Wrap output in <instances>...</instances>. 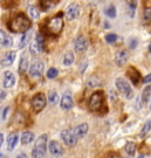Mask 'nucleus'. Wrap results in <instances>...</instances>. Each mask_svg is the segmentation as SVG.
Wrapping results in <instances>:
<instances>
[{"label":"nucleus","mask_w":151,"mask_h":158,"mask_svg":"<svg viewBox=\"0 0 151 158\" xmlns=\"http://www.w3.org/2000/svg\"><path fill=\"white\" fill-rule=\"evenodd\" d=\"M31 26H32L31 20L23 13H19L17 17L13 18L8 23V28L13 33H25L31 29Z\"/></svg>","instance_id":"obj_1"},{"label":"nucleus","mask_w":151,"mask_h":158,"mask_svg":"<svg viewBox=\"0 0 151 158\" xmlns=\"http://www.w3.org/2000/svg\"><path fill=\"white\" fill-rule=\"evenodd\" d=\"M47 141H48V136L46 134L38 137V139L34 144L33 150H32V157L42 158L45 156L46 151H47Z\"/></svg>","instance_id":"obj_2"},{"label":"nucleus","mask_w":151,"mask_h":158,"mask_svg":"<svg viewBox=\"0 0 151 158\" xmlns=\"http://www.w3.org/2000/svg\"><path fill=\"white\" fill-rule=\"evenodd\" d=\"M62 27H63V20L60 17L52 18L46 25V33L50 36H56L61 33Z\"/></svg>","instance_id":"obj_3"},{"label":"nucleus","mask_w":151,"mask_h":158,"mask_svg":"<svg viewBox=\"0 0 151 158\" xmlns=\"http://www.w3.org/2000/svg\"><path fill=\"white\" fill-rule=\"evenodd\" d=\"M115 85H116V88L118 89V91L122 94V95L128 98V100H131L134 97V91L131 89V85L128 81H125L122 77H117L116 81H115Z\"/></svg>","instance_id":"obj_4"},{"label":"nucleus","mask_w":151,"mask_h":158,"mask_svg":"<svg viewBox=\"0 0 151 158\" xmlns=\"http://www.w3.org/2000/svg\"><path fill=\"white\" fill-rule=\"evenodd\" d=\"M47 104V97L44 93H38L32 98V108L35 113H40Z\"/></svg>","instance_id":"obj_5"},{"label":"nucleus","mask_w":151,"mask_h":158,"mask_svg":"<svg viewBox=\"0 0 151 158\" xmlns=\"http://www.w3.org/2000/svg\"><path fill=\"white\" fill-rule=\"evenodd\" d=\"M103 100H104V95L102 91H95L93 95L90 96L89 100V109L93 111H97L100 110L102 104H103Z\"/></svg>","instance_id":"obj_6"},{"label":"nucleus","mask_w":151,"mask_h":158,"mask_svg":"<svg viewBox=\"0 0 151 158\" xmlns=\"http://www.w3.org/2000/svg\"><path fill=\"white\" fill-rule=\"evenodd\" d=\"M61 139L67 147H75L78 142V137L75 136L73 129L63 130L61 132Z\"/></svg>","instance_id":"obj_7"},{"label":"nucleus","mask_w":151,"mask_h":158,"mask_svg":"<svg viewBox=\"0 0 151 158\" xmlns=\"http://www.w3.org/2000/svg\"><path fill=\"white\" fill-rule=\"evenodd\" d=\"M45 69V64L42 61H35L29 67V75L32 77H40Z\"/></svg>","instance_id":"obj_8"},{"label":"nucleus","mask_w":151,"mask_h":158,"mask_svg":"<svg viewBox=\"0 0 151 158\" xmlns=\"http://www.w3.org/2000/svg\"><path fill=\"white\" fill-rule=\"evenodd\" d=\"M78 15H80V6L75 2L70 4L66 10V19L68 21H72V20L78 19Z\"/></svg>","instance_id":"obj_9"},{"label":"nucleus","mask_w":151,"mask_h":158,"mask_svg":"<svg viewBox=\"0 0 151 158\" xmlns=\"http://www.w3.org/2000/svg\"><path fill=\"white\" fill-rule=\"evenodd\" d=\"M48 149H49V152L52 153V156H54L56 158L62 157L65 153V150L61 147V144L56 141H50L48 144Z\"/></svg>","instance_id":"obj_10"},{"label":"nucleus","mask_w":151,"mask_h":158,"mask_svg":"<svg viewBox=\"0 0 151 158\" xmlns=\"http://www.w3.org/2000/svg\"><path fill=\"white\" fill-rule=\"evenodd\" d=\"M74 48L78 53H83L88 48V41L84 38L83 35H78L75 42H74Z\"/></svg>","instance_id":"obj_11"},{"label":"nucleus","mask_w":151,"mask_h":158,"mask_svg":"<svg viewBox=\"0 0 151 158\" xmlns=\"http://www.w3.org/2000/svg\"><path fill=\"white\" fill-rule=\"evenodd\" d=\"M73 97H72V94L67 91V93H65L63 95H62L61 100H60V106L63 110H70L72 108H73Z\"/></svg>","instance_id":"obj_12"},{"label":"nucleus","mask_w":151,"mask_h":158,"mask_svg":"<svg viewBox=\"0 0 151 158\" xmlns=\"http://www.w3.org/2000/svg\"><path fill=\"white\" fill-rule=\"evenodd\" d=\"M128 60H129V52L127 49H121L115 55V62L120 67L124 66L125 63L128 62Z\"/></svg>","instance_id":"obj_13"},{"label":"nucleus","mask_w":151,"mask_h":158,"mask_svg":"<svg viewBox=\"0 0 151 158\" xmlns=\"http://www.w3.org/2000/svg\"><path fill=\"white\" fill-rule=\"evenodd\" d=\"M15 56H17V53L14 51L7 52L5 55H4V57L1 59V66H2V67H8V66H11L12 63L14 62Z\"/></svg>","instance_id":"obj_14"},{"label":"nucleus","mask_w":151,"mask_h":158,"mask_svg":"<svg viewBox=\"0 0 151 158\" xmlns=\"http://www.w3.org/2000/svg\"><path fill=\"white\" fill-rule=\"evenodd\" d=\"M88 129H89L88 124L87 123H82V124H78V127H75L73 130L75 136L78 137V139H81V138H83L84 136L88 134Z\"/></svg>","instance_id":"obj_15"},{"label":"nucleus","mask_w":151,"mask_h":158,"mask_svg":"<svg viewBox=\"0 0 151 158\" xmlns=\"http://www.w3.org/2000/svg\"><path fill=\"white\" fill-rule=\"evenodd\" d=\"M0 46H2L5 48L13 46V39L2 29H0Z\"/></svg>","instance_id":"obj_16"},{"label":"nucleus","mask_w":151,"mask_h":158,"mask_svg":"<svg viewBox=\"0 0 151 158\" xmlns=\"http://www.w3.org/2000/svg\"><path fill=\"white\" fill-rule=\"evenodd\" d=\"M2 85L6 89H10L13 85H15V76L12 72H6L5 75H4V82Z\"/></svg>","instance_id":"obj_17"},{"label":"nucleus","mask_w":151,"mask_h":158,"mask_svg":"<svg viewBox=\"0 0 151 158\" xmlns=\"http://www.w3.org/2000/svg\"><path fill=\"white\" fill-rule=\"evenodd\" d=\"M18 142H19V134L18 132H12L7 137V148L10 151H13L17 147Z\"/></svg>","instance_id":"obj_18"},{"label":"nucleus","mask_w":151,"mask_h":158,"mask_svg":"<svg viewBox=\"0 0 151 158\" xmlns=\"http://www.w3.org/2000/svg\"><path fill=\"white\" fill-rule=\"evenodd\" d=\"M32 35H33V32H32L31 29L23 34V36L20 38V41H19V46H18L19 49H23L26 46H28V44H29L31 40H32Z\"/></svg>","instance_id":"obj_19"},{"label":"nucleus","mask_w":151,"mask_h":158,"mask_svg":"<svg viewBox=\"0 0 151 158\" xmlns=\"http://www.w3.org/2000/svg\"><path fill=\"white\" fill-rule=\"evenodd\" d=\"M60 0H40V8L42 11H48L50 8H53L56 4H59Z\"/></svg>","instance_id":"obj_20"},{"label":"nucleus","mask_w":151,"mask_h":158,"mask_svg":"<svg viewBox=\"0 0 151 158\" xmlns=\"http://www.w3.org/2000/svg\"><path fill=\"white\" fill-rule=\"evenodd\" d=\"M128 75H129V77L131 79V81H132V83H134V85H140L141 75L134 67H131V68H129L128 69Z\"/></svg>","instance_id":"obj_21"},{"label":"nucleus","mask_w":151,"mask_h":158,"mask_svg":"<svg viewBox=\"0 0 151 158\" xmlns=\"http://www.w3.org/2000/svg\"><path fill=\"white\" fill-rule=\"evenodd\" d=\"M27 69H28V57H27V54L25 53L23 56H21V59H20L18 70H19L20 74H25L27 72Z\"/></svg>","instance_id":"obj_22"},{"label":"nucleus","mask_w":151,"mask_h":158,"mask_svg":"<svg viewBox=\"0 0 151 158\" xmlns=\"http://www.w3.org/2000/svg\"><path fill=\"white\" fill-rule=\"evenodd\" d=\"M34 138H35V136H34V134L32 131H25L23 135H21V143L25 144V145L31 144L34 141Z\"/></svg>","instance_id":"obj_23"},{"label":"nucleus","mask_w":151,"mask_h":158,"mask_svg":"<svg viewBox=\"0 0 151 158\" xmlns=\"http://www.w3.org/2000/svg\"><path fill=\"white\" fill-rule=\"evenodd\" d=\"M127 5H128L127 12H128L129 17L134 18L135 10H136V7H137V0H127Z\"/></svg>","instance_id":"obj_24"},{"label":"nucleus","mask_w":151,"mask_h":158,"mask_svg":"<svg viewBox=\"0 0 151 158\" xmlns=\"http://www.w3.org/2000/svg\"><path fill=\"white\" fill-rule=\"evenodd\" d=\"M74 54L72 52H67L66 54H65V56H63V60H62V63H63V66H66V67H69V66H72L74 62Z\"/></svg>","instance_id":"obj_25"},{"label":"nucleus","mask_w":151,"mask_h":158,"mask_svg":"<svg viewBox=\"0 0 151 158\" xmlns=\"http://www.w3.org/2000/svg\"><path fill=\"white\" fill-rule=\"evenodd\" d=\"M35 42H36V45H38V47H39L40 52L45 51V36H44L41 33H39L36 36H35Z\"/></svg>","instance_id":"obj_26"},{"label":"nucleus","mask_w":151,"mask_h":158,"mask_svg":"<svg viewBox=\"0 0 151 158\" xmlns=\"http://www.w3.org/2000/svg\"><path fill=\"white\" fill-rule=\"evenodd\" d=\"M124 150H125V152L128 153L129 156H134L135 152H136V144L134 142H128L125 144V147H124Z\"/></svg>","instance_id":"obj_27"},{"label":"nucleus","mask_w":151,"mask_h":158,"mask_svg":"<svg viewBox=\"0 0 151 158\" xmlns=\"http://www.w3.org/2000/svg\"><path fill=\"white\" fill-rule=\"evenodd\" d=\"M28 14L32 19H39L40 17V12L39 8L36 6H29L28 7Z\"/></svg>","instance_id":"obj_28"},{"label":"nucleus","mask_w":151,"mask_h":158,"mask_svg":"<svg viewBox=\"0 0 151 158\" xmlns=\"http://www.w3.org/2000/svg\"><path fill=\"white\" fill-rule=\"evenodd\" d=\"M150 97H151V85H148L146 88H144V90L142 93V102L143 103L149 102Z\"/></svg>","instance_id":"obj_29"},{"label":"nucleus","mask_w":151,"mask_h":158,"mask_svg":"<svg viewBox=\"0 0 151 158\" xmlns=\"http://www.w3.org/2000/svg\"><path fill=\"white\" fill-rule=\"evenodd\" d=\"M59 94L54 90H50L48 93V102H49L50 104H56L57 102H59Z\"/></svg>","instance_id":"obj_30"},{"label":"nucleus","mask_w":151,"mask_h":158,"mask_svg":"<svg viewBox=\"0 0 151 158\" xmlns=\"http://www.w3.org/2000/svg\"><path fill=\"white\" fill-rule=\"evenodd\" d=\"M150 130H151V119H149V121L145 122V124L143 125V128H142V130H141L140 132V136L141 137H144Z\"/></svg>","instance_id":"obj_31"},{"label":"nucleus","mask_w":151,"mask_h":158,"mask_svg":"<svg viewBox=\"0 0 151 158\" xmlns=\"http://www.w3.org/2000/svg\"><path fill=\"white\" fill-rule=\"evenodd\" d=\"M104 14H106L108 18H116V8L114 7V6H109L108 8H106V11H104Z\"/></svg>","instance_id":"obj_32"},{"label":"nucleus","mask_w":151,"mask_h":158,"mask_svg":"<svg viewBox=\"0 0 151 158\" xmlns=\"http://www.w3.org/2000/svg\"><path fill=\"white\" fill-rule=\"evenodd\" d=\"M19 0H2V7L4 8H12L18 5Z\"/></svg>","instance_id":"obj_33"},{"label":"nucleus","mask_w":151,"mask_h":158,"mask_svg":"<svg viewBox=\"0 0 151 158\" xmlns=\"http://www.w3.org/2000/svg\"><path fill=\"white\" fill-rule=\"evenodd\" d=\"M100 85H101V81L97 77H90L87 81V85L90 87V88H95V87H99Z\"/></svg>","instance_id":"obj_34"},{"label":"nucleus","mask_w":151,"mask_h":158,"mask_svg":"<svg viewBox=\"0 0 151 158\" xmlns=\"http://www.w3.org/2000/svg\"><path fill=\"white\" fill-rule=\"evenodd\" d=\"M29 53H31L32 55H38V54L40 53L39 47H38V45H36L35 41H33V42L29 45Z\"/></svg>","instance_id":"obj_35"},{"label":"nucleus","mask_w":151,"mask_h":158,"mask_svg":"<svg viewBox=\"0 0 151 158\" xmlns=\"http://www.w3.org/2000/svg\"><path fill=\"white\" fill-rule=\"evenodd\" d=\"M104 39H106V41L108 44H114V42H116V40L118 39V36H117V34L110 33V34H107Z\"/></svg>","instance_id":"obj_36"},{"label":"nucleus","mask_w":151,"mask_h":158,"mask_svg":"<svg viewBox=\"0 0 151 158\" xmlns=\"http://www.w3.org/2000/svg\"><path fill=\"white\" fill-rule=\"evenodd\" d=\"M10 110H11V108L10 107H5L1 111H0V118H1V121H6V119H7L8 114H10Z\"/></svg>","instance_id":"obj_37"},{"label":"nucleus","mask_w":151,"mask_h":158,"mask_svg":"<svg viewBox=\"0 0 151 158\" xmlns=\"http://www.w3.org/2000/svg\"><path fill=\"white\" fill-rule=\"evenodd\" d=\"M57 74H59V72H57L56 68H49L47 70V77L48 79H55L56 76H57Z\"/></svg>","instance_id":"obj_38"},{"label":"nucleus","mask_w":151,"mask_h":158,"mask_svg":"<svg viewBox=\"0 0 151 158\" xmlns=\"http://www.w3.org/2000/svg\"><path fill=\"white\" fill-rule=\"evenodd\" d=\"M143 18H144V23H150L151 21V7H146L145 10H144Z\"/></svg>","instance_id":"obj_39"},{"label":"nucleus","mask_w":151,"mask_h":158,"mask_svg":"<svg viewBox=\"0 0 151 158\" xmlns=\"http://www.w3.org/2000/svg\"><path fill=\"white\" fill-rule=\"evenodd\" d=\"M138 45V40L136 39V38H131V39L129 40V47H130V49H135L136 47Z\"/></svg>","instance_id":"obj_40"},{"label":"nucleus","mask_w":151,"mask_h":158,"mask_svg":"<svg viewBox=\"0 0 151 158\" xmlns=\"http://www.w3.org/2000/svg\"><path fill=\"white\" fill-rule=\"evenodd\" d=\"M143 83H145V85H149V83H151V74L146 75L145 77L143 79Z\"/></svg>","instance_id":"obj_41"},{"label":"nucleus","mask_w":151,"mask_h":158,"mask_svg":"<svg viewBox=\"0 0 151 158\" xmlns=\"http://www.w3.org/2000/svg\"><path fill=\"white\" fill-rule=\"evenodd\" d=\"M5 97H6V91L2 90V89H0V102L4 101V100H5Z\"/></svg>","instance_id":"obj_42"},{"label":"nucleus","mask_w":151,"mask_h":158,"mask_svg":"<svg viewBox=\"0 0 151 158\" xmlns=\"http://www.w3.org/2000/svg\"><path fill=\"white\" fill-rule=\"evenodd\" d=\"M2 143H4V135L0 132V148H1V145H2Z\"/></svg>","instance_id":"obj_43"},{"label":"nucleus","mask_w":151,"mask_h":158,"mask_svg":"<svg viewBox=\"0 0 151 158\" xmlns=\"http://www.w3.org/2000/svg\"><path fill=\"white\" fill-rule=\"evenodd\" d=\"M109 158H120V156H118V155H116V153H112V155H110V156H109Z\"/></svg>","instance_id":"obj_44"},{"label":"nucleus","mask_w":151,"mask_h":158,"mask_svg":"<svg viewBox=\"0 0 151 158\" xmlns=\"http://www.w3.org/2000/svg\"><path fill=\"white\" fill-rule=\"evenodd\" d=\"M17 158H27V156H26V155H23V153H21V155H19Z\"/></svg>","instance_id":"obj_45"},{"label":"nucleus","mask_w":151,"mask_h":158,"mask_svg":"<svg viewBox=\"0 0 151 158\" xmlns=\"http://www.w3.org/2000/svg\"><path fill=\"white\" fill-rule=\"evenodd\" d=\"M104 26H106V28H109V23H107V21H104Z\"/></svg>","instance_id":"obj_46"},{"label":"nucleus","mask_w":151,"mask_h":158,"mask_svg":"<svg viewBox=\"0 0 151 158\" xmlns=\"http://www.w3.org/2000/svg\"><path fill=\"white\" fill-rule=\"evenodd\" d=\"M0 158H7V157H6L4 153H0Z\"/></svg>","instance_id":"obj_47"},{"label":"nucleus","mask_w":151,"mask_h":158,"mask_svg":"<svg viewBox=\"0 0 151 158\" xmlns=\"http://www.w3.org/2000/svg\"><path fill=\"white\" fill-rule=\"evenodd\" d=\"M149 52H150V53H151V44H150V45H149Z\"/></svg>","instance_id":"obj_48"},{"label":"nucleus","mask_w":151,"mask_h":158,"mask_svg":"<svg viewBox=\"0 0 151 158\" xmlns=\"http://www.w3.org/2000/svg\"><path fill=\"white\" fill-rule=\"evenodd\" d=\"M125 158H131V157H125Z\"/></svg>","instance_id":"obj_49"},{"label":"nucleus","mask_w":151,"mask_h":158,"mask_svg":"<svg viewBox=\"0 0 151 158\" xmlns=\"http://www.w3.org/2000/svg\"><path fill=\"white\" fill-rule=\"evenodd\" d=\"M150 108H151V104H150Z\"/></svg>","instance_id":"obj_50"}]
</instances>
